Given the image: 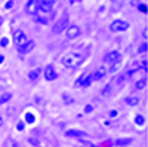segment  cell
<instances>
[{"label": "cell", "instance_id": "1", "mask_svg": "<svg viewBox=\"0 0 148 147\" xmlns=\"http://www.w3.org/2000/svg\"><path fill=\"white\" fill-rule=\"evenodd\" d=\"M83 59H84V55L80 54V52H68L62 57L61 63H62V66L67 67V68H74V67L80 66L83 63Z\"/></svg>", "mask_w": 148, "mask_h": 147}, {"label": "cell", "instance_id": "2", "mask_svg": "<svg viewBox=\"0 0 148 147\" xmlns=\"http://www.w3.org/2000/svg\"><path fill=\"white\" fill-rule=\"evenodd\" d=\"M130 27V24L125 19H116L110 24V30L114 31V33H119V31H126L127 28Z\"/></svg>", "mask_w": 148, "mask_h": 147}, {"label": "cell", "instance_id": "3", "mask_svg": "<svg viewBox=\"0 0 148 147\" xmlns=\"http://www.w3.org/2000/svg\"><path fill=\"white\" fill-rule=\"evenodd\" d=\"M14 42H15V46L18 48V51H19L21 48H24L27 45L28 39H27V36L24 34L22 30H15V33H14Z\"/></svg>", "mask_w": 148, "mask_h": 147}, {"label": "cell", "instance_id": "4", "mask_svg": "<svg viewBox=\"0 0 148 147\" xmlns=\"http://www.w3.org/2000/svg\"><path fill=\"white\" fill-rule=\"evenodd\" d=\"M68 27V17H62L58 22L53 24V27H52V33L53 34H59V33H62V30H65Z\"/></svg>", "mask_w": 148, "mask_h": 147}, {"label": "cell", "instance_id": "5", "mask_svg": "<svg viewBox=\"0 0 148 147\" xmlns=\"http://www.w3.org/2000/svg\"><path fill=\"white\" fill-rule=\"evenodd\" d=\"M39 6H40V0H28L25 5V12L28 15H36L39 12Z\"/></svg>", "mask_w": 148, "mask_h": 147}, {"label": "cell", "instance_id": "6", "mask_svg": "<svg viewBox=\"0 0 148 147\" xmlns=\"http://www.w3.org/2000/svg\"><path fill=\"white\" fill-rule=\"evenodd\" d=\"M45 79L47 82H52V80L58 79V73H56V70H55V67L52 64H49V66L45 67Z\"/></svg>", "mask_w": 148, "mask_h": 147}, {"label": "cell", "instance_id": "7", "mask_svg": "<svg viewBox=\"0 0 148 147\" xmlns=\"http://www.w3.org/2000/svg\"><path fill=\"white\" fill-rule=\"evenodd\" d=\"M65 34H67V37L68 39H76V37H79L80 36V27L79 26H68L67 28H65Z\"/></svg>", "mask_w": 148, "mask_h": 147}, {"label": "cell", "instance_id": "8", "mask_svg": "<svg viewBox=\"0 0 148 147\" xmlns=\"http://www.w3.org/2000/svg\"><path fill=\"white\" fill-rule=\"evenodd\" d=\"M119 59H121V54L119 51H111V52L105 54V57H104V61L105 63H110V64L116 63V61H119Z\"/></svg>", "mask_w": 148, "mask_h": 147}, {"label": "cell", "instance_id": "9", "mask_svg": "<svg viewBox=\"0 0 148 147\" xmlns=\"http://www.w3.org/2000/svg\"><path fill=\"white\" fill-rule=\"evenodd\" d=\"M108 75V71H107V68L104 67V66H101V67H98L95 71H93V75H92V80H95V82H98V80H101V79H104L105 76Z\"/></svg>", "mask_w": 148, "mask_h": 147}, {"label": "cell", "instance_id": "10", "mask_svg": "<svg viewBox=\"0 0 148 147\" xmlns=\"http://www.w3.org/2000/svg\"><path fill=\"white\" fill-rule=\"evenodd\" d=\"M88 134L82 129H67L65 131V137L68 138H82V137H86Z\"/></svg>", "mask_w": 148, "mask_h": 147}, {"label": "cell", "instance_id": "11", "mask_svg": "<svg viewBox=\"0 0 148 147\" xmlns=\"http://www.w3.org/2000/svg\"><path fill=\"white\" fill-rule=\"evenodd\" d=\"M133 143V138H117L116 141H114V144L117 146V147H126V146H129V144H132Z\"/></svg>", "mask_w": 148, "mask_h": 147}, {"label": "cell", "instance_id": "12", "mask_svg": "<svg viewBox=\"0 0 148 147\" xmlns=\"http://www.w3.org/2000/svg\"><path fill=\"white\" fill-rule=\"evenodd\" d=\"M34 46H36L34 40H30V39H28L27 45L24 46V48H21V49H19V52H21V54H28V52H31L33 49H34Z\"/></svg>", "mask_w": 148, "mask_h": 147}, {"label": "cell", "instance_id": "13", "mask_svg": "<svg viewBox=\"0 0 148 147\" xmlns=\"http://www.w3.org/2000/svg\"><path fill=\"white\" fill-rule=\"evenodd\" d=\"M40 73H42V68L40 67H37V68H34V70H31L30 73H28V79L31 80V82H34L37 77L40 76Z\"/></svg>", "mask_w": 148, "mask_h": 147}, {"label": "cell", "instance_id": "14", "mask_svg": "<svg viewBox=\"0 0 148 147\" xmlns=\"http://www.w3.org/2000/svg\"><path fill=\"white\" fill-rule=\"evenodd\" d=\"M92 82H93V80H92V75H86V77H84V79L82 80V83H80V86H82V88H89Z\"/></svg>", "mask_w": 148, "mask_h": 147}, {"label": "cell", "instance_id": "15", "mask_svg": "<svg viewBox=\"0 0 148 147\" xmlns=\"http://www.w3.org/2000/svg\"><path fill=\"white\" fill-rule=\"evenodd\" d=\"M125 103L129 106H138L139 104V98L138 97H126L125 98Z\"/></svg>", "mask_w": 148, "mask_h": 147}, {"label": "cell", "instance_id": "16", "mask_svg": "<svg viewBox=\"0 0 148 147\" xmlns=\"http://www.w3.org/2000/svg\"><path fill=\"white\" fill-rule=\"evenodd\" d=\"M120 67H121V59H119V61H116V63H113V66H111L110 68H107V71H110V73H113V71L119 70Z\"/></svg>", "mask_w": 148, "mask_h": 147}, {"label": "cell", "instance_id": "17", "mask_svg": "<svg viewBox=\"0 0 148 147\" xmlns=\"http://www.w3.org/2000/svg\"><path fill=\"white\" fill-rule=\"evenodd\" d=\"M147 86V79H141V80H138L136 83H135V89H144Z\"/></svg>", "mask_w": 148, "mask_h": 147}, {"label": "cell", "instance_id": "18", "mask_svg": "<svg viewBox=\"0 0 148 147\" xmlns=\"http://www.w3.org/2000/svg\"><path fill=\"white\" fill-rule=\"evenodd\" d=\"M52 6H53V5H47V3H42V2H40L39 10H42V12H51V10H52Z\"/></svg>", "mask_w": 148, "mask_h": 147}, {"label": "cell", "instance_id": "19", "mask_svg": "<svg viewBox=\"0 0 148 147\" xmlns=\"http://www.w3.org/2000/svg\"><path fill=\"white\" fill-rule=\"evenodd\" d=\"M12 98V94H9V92H6V94H2L0 95V104H5V103H8L9 100Z\"/></svg>", "mask_w": 148, "mask_h": 147}, {"label": "cell", "instance_id": "20", "mask_svg": "<svg viewBox=\"0 0 148 147\" xmlns=\"http://www.w3.org/2000/svg\"><path fill=\"white\" fill-rule=\"evenodd\" d=\"M135 124H136L138 126H142L145 124V117L142 115H136V116H135Z\"/></svg>", "mask_w": 148, "mask_h": 147}, {"label": "cell", "instance_id": "21", "mask_svg": "<svg viewBox=\"0 0 148 147\" xmlns=\"http://www.w3.org/2000/svg\"><path fill=\"white\" fill-rule=\"evenodd\" d=\"M111 88H113V86H111V85H105V86H104V89H102V97H108L110 94H111Z\"/></svg>", "mask_w": 148, "mask_h": 147}, {"label": "cell", "instance_id": "22", "mask_svg": "<svg viewBox=\"0 0 148 147\" xmlns=\"http://www.w3.org/2000/svg\"><path fill=\"white\" fill-rule=\"evenodd\" d=\"M62 100H64L65 104H71V103H74V100H73L70 95H67V94H62Z\"/></svg>", "mask_w": 148, "mask_h": 147}, {"label": "cell", "instance_id": "23", "mask_svg": "<svg viewBox=\"0 0 148 147\" xmlns=\"http://www.w3.org/2000/svg\"><path fill=\"white\" fill-rule=\"evenodd\" d=\"M6 147H19V146H18L16 141H14L12 138H9V140L6 141Z\"/></svg>", "mask_w": 148, "mask_h": 147}, {"label": "cell", "instance_id": "24", "mask_svg": "<svg viewBox=\"0 0 148 147\" xmlns=\"http://www.w3.org/2000/svg\"><path fill=\"white\" fill-rule=\"evenodd\" d=\"M147 49H148V45H147V42H145V43H142V45L139 46L138 54H144V52H147Z\"/></svg>", "mask_w": 148, "mask_h": 147}, {"label": "cell", "instance_id": "25", "mask_svg": "<svg viewBox=\"0 0 148 147\" xmlns=\"http://www.w3.org/2000/svg\"><path fill=\"white\" fill-rule=\"evenodd\" d=\"M126 79H127V77H126V75H121V76H119V77H117V80H116V82H117V85H123V83L126 82Z\"/></svg>", "mask_w": 148, "mask_h": 147}, {"label": "cell", "instance_id": "26", "mask_svg": "<svg viewBox=\"0 0 148 147\" xmlns=\"http://www.w3.org/2000/svg\"><path fill=\"white\" fill-rule=\"evenodd\" d=\"M25 120H27V124H34V116L31 113H27L25 115Z\"/></svg>", "mask_w": 148, "mask_h": 147}, {"label": "cell", "instance_id": "27", "mask_svg": "<svg viewBox=\"0 0 148 147\" xmlns=\"http://www.w3.org/2000/svg\"><path fill=\"white\" fill-rule=\"evenodd\" d=\"M28 143H31V144L36 146V147H39V146H40V141H39V140H36V138H28Z\"/></svg>", "mask_w": 148, "mask_h": 147}, {"label": "cell", "instance_id": "28", "mask_svg": "<svg viewBox=\"0 0 148 147\" xmlns=\"http://www.w3.org/2000/svg\"><path fill=\"white\" fill-rule=\"evenodd\" d=\"M139 68H142V70H148V63H147V59H144L142 63H141V66H139Z\"/></svg>", "mask_w": 148, "mask_h": 147}, {"label": "cell", "instance_id": "29", "mask_svg": "<svg viewBox=\"0 0 148 147\" xmlns=\"http://www.w3.org/2000/svg\"><path fill=\"white\" fill-rule=\"evenodd\" d=\"M92 110H93V106H92V104H86V106H84V112H86V113H90Z\"/></svg>", "mask_w": 148, "mask_h": 147}, {"label": "cell", "instance_id": "30", "mask_svg": "<svg viewBox=\"0 0 148 147\" xmlns=\"http://www.w3.org/2000/svg\"><path fill=\"white\" fill-rule=\"evenodd\" d=\"M16 129H18V131H22V129H24V122H22V120H19L18 124H16Z\"/></svg>", "mask_w": 148, "mask_h": 147}, {"label": "cell", "instance_id": "31", "mask_svg": "<svg viewBox=\"0 0 148 147\" xmlns=\"http://www.w3.org/2000/svg\"><path fill=\"white\" fill-rule=\"evenodd\" d=\"M84 77H86V75H82V76H80V77L76 80V86H80V83H82V80H83Z\"/></svg>", "mask_w": 148, "mask_h": 147}, {"label": "cell", "instance_id": "32", "mask_svg": "<svg viewBox=\"0 0 148 147\" xmlns=\"http://www.w3.org/2000/svg\"><path fill=\"white\" fill-rule=\"evenodd\" d=\"M12 6H14V0H9V2L5 5V9H10Z\"/></svg>", "mask_w": 148, "mask_h": 147}, {"label": "cell", "instance_id": "33", "mask_svg": "<svg viewBox=\"0 0 148 147\" xmlns=\"http://www.w3.org/2000/svg\"><path fill=\"white\" fill-rule=\"evenodd\" d=\"M0 45H2V46H6V45H8V39H6V37H3L2 40H0Z\"/></svg>", "mask_w": 148, "mask_h": 147}, {"label": "cell", "instance_id": "34", "mask_svg": "<svg viewBox=\"0 0 148 147\" xmlns=\"http://www.w3.org/2000/svg\"><path fill=\"white\" fill-rule=\"evenodd\" d=\"M42 3H47V5H53L55 0H42Z\"/></svg>", "mask_w": 148, "mask_h": 147}, {"label": "cell", "instance_id": "35", "mask_svg": "<svg viewBox=\"0 0 148 147\" xmlns=\"http://www.w3.org/2000/svg\"><path fill=\"white\" fill-rule=\"evenodd\" d=\"M114 116H117V110H111V112H110V117H114Z\"/></svg>", "mask_w": 148, "mask_h": 147}, {"label": "cell", "instance_id": "36", "mask_svg": "<svg viewBox=\"0 0 148 147\" xmlns=\"http://www.w3.org/2000/svg\"><path fill=\"white\" fill-rule=\"evenodd\" d=\"M142 36H144V39L147 40V37H148V30H147V28H145V30L142 31Z\"/></svg>", "mask_w": 148, "mask_h": 147}, {"label": "cell", "instance_id": "37", "mask_svg": "<svg viewBox=\"0 0 148 147\" xmlns=\"http://www.w3.org/2000/svg\"><path fill=\"white\" fill-rule=\"evenodd\" d=\"M3 26V17H0V27Z\"/></svg>", "mask_w": 148, "mask_h": 147}, {"label": "cell", "instance_id": "38", "mask_svg": "<svg viewBox=\"0 0 148 147\" xmlns=\"http://www.w3.org/2000/svg\"><path fill=\"white\" fill-rule=\"evenodd\" d=\"M0 126H3V119H2V116H0Z\"/></svg>", "mask_w": 148, "mask_h": 147}, {"label": "cell", "instance_id": "39", "mask_svg": "<svg viewBox=\"0 0 148 147\" xmlns=\"http://www.w3.org/2000/svg\"><path fill=\"white\" fill-rule=\"evenodd\" d=\"M3 59H5V57H3V55H0V63H2Z\"/></svg>", "mask_w": 148, "mask_h": 147}]
</instances>
